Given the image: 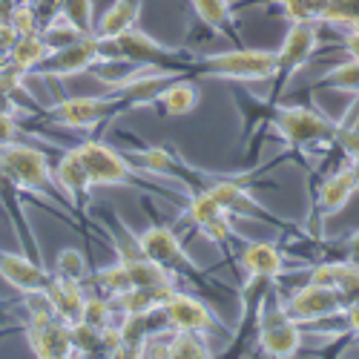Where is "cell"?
<instances>
[{
    "label": "cell",
    "mask_w": 359,
    "mask_h": 359,
    "mask_svg": "<svg viewBox=\"0 0 359 359\" xmlns=\"http://www.w3.org/2000/svg\"><path fill=\"white\" fill-rule=\"evenodd\" d=\"M75 153L81 156L86 172H89V182L93 187H135V190H153L175 204H184L187 201V193H170L164 187H156L153 182L147 178L144 170H135L133 161L127 156H121L112 144L101 141V138H83L75 144Z\"/></svg>",
    "instance_id": "cell-1"
},
{
    "label": "cell",
    "mask_w": 359,
    "mask_h": 359,
    "mask_svg": "<svg viewBox=\"0 0 359 359\" xmlns=\"http://www.w3.org/2000/svg\"><path fill=\"white\" fill-rule=\"evenodd\" d=\"M0 172H4L23 196L46 198L52 204H69L67 193L55 182L46 149H38L32 144H20V141L0 144Z\"/></svg>",
    "instance_id": "cell-2"
},
{
    "label": "cell",
    "mask_w": 359,
    "mask_h": 359,
    "mask_svg": "<svg viewBox=\"0 0 359 359\" xmlns=\"http://www.w3.org/2000/svg\"><path fill=\"white\" fill-rule=\"evenodd\" d=\"M271 124L282 135V141L299 153L334 149L337 144V121L305 104H273Z\"/></svg>",
    "instance_id": "cell-3"
},
{
    "label": "cell",
    "mask_w": 359,
    "mask_h": 359,
    "mask_svg": "<svg viewBox=\"0 0 359 359\" xmlns=\"http://www.w3.org/2000/svg\"><path fill=\"white\" fill-rule=\"evenodd\" d=\"M276 69V52L238 46L216 55L193 57L187 78H216V81H271Z\"/></svg>",
    "instance_id": "cell-4"
},
{
    "label": "cell",
    "mask_w": 359,
    "mask_h": 359,
    "mask_svg": "<svg viewBox=\"0 0 359 359\" xmlns=\"http://www.w3.org/2000/svg\"><path fill=\"white\" fill-rule=\"evenodd\" d=\"M101 46H104V57H118V61H127L133 67H156V69H172V72L187 75L193 64L190 52L164 46L161 41L141 32L138 26L127 29V32L115 35L109 41H101Z\"/></svg>",
    "instance_id": "cell-5"
},
{
    "label": "cell",
    "mask_w": 359,
    "mask_h": 359,
    "mask_svg": "<svg viewBox=\"0 0 359 359\" xmlns=\"http://www.w3.org/2000/svg\"><path fill=\"white\" fill-rule=\"evenodd\" d=\"M256 342L264 356H273V359L296 356L299 348H302V325L287 316L279 285L262 302V311L256 319Z\"/></svg>",
    "instance_id": "cell-6"
},
{
    "label": "cell",
    "mask_w": 359,
    "mask_h": 359,
    "mask_svg": "<svg viewBox=\"0 0 359 359\" xmlns=\"http://www.w3.org/2000/svg\"><path fill=\"white\" fill-rule=\"evenodd\" d=\"M118 115H124V107L109 93L107 95H83V98H55V104L41 112V118H46L52 124H61L69 130H83V133L112 121Z\"/></svg>",
    "instance_id": "cell-7"
},
{
    "label": "cell",
    "mask_w": 359,
    "mask_h": 359,
    "mask_svg": "<svg viewBox=\"0 0 359 359\" xmlns=\"http://www.w3.org/2000/svg\"><path fill=\"white\" fill-rule=\"evenodd\" d=\"M319 26L322 23H290L287 32L282 38V46L276 49V69H273V98L267 101H276V95H282V89L290 83V78L308 67L313 61V55L319 49Z\"/></svg>",
    "instance_id": "cell-8"
},
{
    "label": "cell",
    "mask_w": 359,
    "mask_h": 359,
    "mask_svg": "<svg viewBox=\"0 0 359 359\" xmlns=\"http://www.w3.org/2000/svg\"><path fill=\"white\" fill-rule=\"evenodd\" d=\"M138 248L144 256H149L153 262L164 264L167 271H172L175 276H187L193 282H204V271L190 259V253L184 250L178 233L167 224H147L138 236Z\"/></svg>",
    "instance_id": "cell-9"
},
{
    "label": "cell",
    "mask_w": 359,
    "mask_h": 359,
    "mask_svg": "<svg viewBox=\"0 0 359 359\" xmlns=\"http://www.w3.org/2000/svg\"><path fill=\"white\" fill-rule=\"evenodd\" d=\"M282 305H285L287 316L299 325H322V322L339 319L342 311L348 308V302L337 287H325L316 282L296 287L287 299H282Z\"/></svg>",
    "instance_id": "cell-10"
},
{
    "label": "cell",
    "mask_w": 359,
    "mask_h": 359,
    "mask_svg": "<svg viewBox=\"0 0 359 359\" xmlns=\"http://www.w3.org/2000/svg\"><path fill=\"white\" fill-rule=\"evenodd\" d=\"M161 313H164V319H167V325L172 327V331H196L207 339L224 334V325L219 322L213 308L207 302H201L198 296L184 293V290L167 293V299L161 302Z\"/></svg>",
    "instance_id": "cell-11"
},
{
    "label": "cell",
    "mask_w": 359,
    "mask_h": 359,
    "mask_svg": "<svg viewBox=\"0 0 359 359\" xmlns=\"http://www.w3.org/2000/svg\"><path fill=\"white\" fill-rule=\"evenodd\" d=\"M178 75H182V72L156 69V67H138L124 81H118L109 89V95L124 107V112H133V109H141V107H153L158 101V95Z\"/></svg>",
    "instance_id": "cell-12"
},
{
    "label": "cell",
    "mask_w": 359,
    "mask_h": 359,
    "mask_svg": "<svg viewBox=\"0 0 359 359\" xmlns=\"http://www.w3.org/2000/svg\"><path fill=\"white\" fill-rule=\"evenodd\" d=\"M104 57V46H101V38L93 32V35H83L78 38L75 43L69 46H61L49 52L46 61L32 72L38 78H46L49 83L55 78H67V75H81V72H89L98 61Z\"/></svg>",
    "instance_id": "cell-13"
},
{
    "label": "cell",
    "mask_w": 359,
    "mask_h": 359,
    "mask_svg": "<svg viewBox=\"0 0 359 359\" xmlns=\"http://www.w3.org/2000/svg\"><path fill=\"white\" fill-rule=\"evenodd\" d=\"M201 190H207L216 201L222 210H227L233 219H253V222H262V224H273L279 230H287L285 222H279L267 207H262L253 193L242 184V182H236V178H210Z\"/></svg>",
    "instance_id": "cell-14"
},
{
    "label": "cell",
    "mask_w": 359,
    "mask_h": 359,
    "mask_svg": "<svg viewBox=\"0 0 359 359\" xmlns=\"http://www.w3.org/2000/svg\"><path fill=\"white\" fill-rule=\"evenodd\" d=\"M356 193H359V182H356V175H353L351 164L337 167L334 172H327V175H325V182L316 187L313 210H311V216H316V224L308 230V236L322 238V222H325L327 216L339 213L342 207H345Z\"/></svg>",
    "instance_id": "cell-15"
},
{
    "label": "cell",
    "mask_w": 359,
    "mask_h": 359,
    "mask_svg": "<svg viewBox=\"0 0 359 359\" xmlns=\"http://www.w3.org/2000/svg\"><path fill=\"white\" fill-rule=\"evenodd\" d=\"M26 342L38 359H69L72 353V337L69 325L64 319H43V322H23Z\"/></svg>",
    "instance_id": "cell-16"
},
{
    "label": "cell",
    "mask_w": 359,
    "mask_h": 359,
    "mask_svg": "<svg viewBox=\"0 0 359 359\" xmlns=\"http://www.w3.org/2000/svg\"><path fill=\"white\" fill-rule=\"evenodd\" d=\"M52 172H55V182L61 184V190L67 193L69 204L75 213H83V207L89 204V198H93V182H89V172L81 161V156L75 153V147H67L61 149V156H57V161L52 164Z\"/></svg>",
    "instance_id": "cell-17"
},
{
    "label": "cell",
    "mask_w": 359,
    "mask_h": 359,
    "mask_svg": "<svg viewBox=\"0 0 359 359\" xmlns=\"http://www.w3.org/2000/svg\"><path fill=\"white\" fill-rule=\"evenodd\" d=\"M0 279L12 285L18 293H35V290H46L52 273L43 267V262L32 256L0 250Z\"/></svg>",
    "instance_id": "cell-18"
},
{
    "label": "cell",
    "mask_w": 359,
    "mask_h": 359,
    "mask_svg": "<svg viewBox=\"0 0 359 359\" xmlns=\"http://www.w3.org/2000/svg\"><path fill=\"white\" fill-rule=\"evenodd\" d=\"M238 264H242L245 276H267L279 282L287 273V256L276 242H242Z\"/></svg>",
    "instance_id": "cell-19"
},
{
    "label": "cell",
    "mask_w": 359,
    "mask_h": 359,
    "mask_svg": "<svg viewBox=\"0 0 359 359\" xmlns=\"http://www.w3.org/2000/svg\"><path fill=\"white\" fill-rule=\"evenodd\" d=\"M46 296H49V302H52L57 319H64L67 325H72V322L81 319V313H83V299H86L83 285L52 273V279H49V285H46Z\"/></svg>",
    "instance_id": "cell-20"
},
{
    "label": "cell",
    "mask_w": 359,
    "mask_h": 359,
    "mask_svg": "<svg viewBox=\"0 0 359 359\" xmlns=\"http://www.w3.org/2000/svg\"><path fill=\"white\" fill-rule=\"evenodd\" d=\"M138 18H141V0H112L109 9L95 23V35L101 41H109L115 35L127 32V29L138 26Z\"/></svg>",
    "instance_id": "cell-21"
},
{
    "label": "cell",
    "mask_w": 359,
    "mask_h": 359,
    "mask_svg": "<svg viewBox=\"0 0 359 359\" xmlns=\"http://www.w3.org/2000/svg\"><path fill=\"white\" fill-rule=\"evenodd\" d=\"M198 101H201V95H198V86L187 78V75H178L164 93L158 95V107H161V112L164 115H170V118H182V115H190L196 107H198Z\"/></svg>",
    "instance_id": "cell-22"
},
{
    "label": "cell",
    "mask_w": 359,
    "mask_h": 359,
    "mask_svg": "<svg viewBox=\"0 0 359 359\" xmlns=\"http://www.w3.org/2000/svg\"><path fill=\"white\" fill-rule=\"evenodd\" d=\"M190 6L196 12V18L207 26V29H213V32H224L236 41V20H233V6H230V0H190Z\"/></svg>",
    "instance_id": "cell-23"
},
{
    "label": "cell",
    "mask_w": 359,
    "mask_h": 359,
    "mask_svg": "<svg viewBox=\"0 0 359 359\" xmlns=\"http://www.w3.org/2000/svg\"><path fill=\"white\" fill-rule=\"evenodd\" d=\"M49 46H46V41L41 38V32H35V35H20L18 38V43L12 46V52H9V57L6 61L9 64H15L18 69H23L26 75H32L46 57H49Z\"/></svg>",
    "instance_id": "cell-24"
},
{
    "label": "cell",
    "mask_w": 359,
    "mask_h": 359,
    "mask_svg": "<svg viewBox=\"0 0 359 359\" xmlns=\"http://www.w3.org/2000/svg\"><path fill=\"white\" fill-rule=\"evenodd\" d=\"M83 287H93L95 293L107 296V299H115L118 293H124L133 287L130 282V273L121 262H112L107 267H98V271H89V279L83 282Z\"/></svg>",
    "instance_id": "cell-25"
},
{
    "label": "cell",
    "mask_w": 359,
    "mask_h": 359,
    "mask_svg": "<svg viewBox=\"0 0 359 359\" xmlns=\"http://www.w3.org/2000/svg\"><path fill=\"white\" fill-rule=\"evenodd\" d=\"M311 89H337V93L359 95V61L348 57L345 64H337L327 75H322Z\"/></svg>",
    "instance_id": "cell-26"
},
{
    "label": "cell",
    "mask_w": 359,
    "mask_h": 359,
    "mask_svg": "<svg viewBox=\"0 0 359 359\" xmlns=\"http://www.w3.org/2000/svg\"><path fill=\"white\" fill-rule=\"evenodd\" d=\"M207 337L196 331H170V359H210Z\"/></svg>",
    "instance_id": "cell-27"
},
{
    "label": "cell",
    "mask_w": 359,
    "mask_h": 359,
    "mask_svg": "<svg viewBox=\"0 0 359 359\" xmlns=\"http://www.w3.org/2000/svg\"><path fill=\"white\" fill-rule=\"evenodd\" d=\"M104 327H95L83 319L69 325V337H72V353L75 356H104Z\"/></svg>",
    "instance_id": "cell-28"
},
{
    "label": "cell",
    "mask_w": 359,
    "mask_h": 359,
    "mask_svg": "<svg viewBox=\"0 0 359 359\" xmlns=\"http://www.w3.org/2000/svg\"><path fill=\"white\" fill-rule=\"evenodd\" d=\"M287 23H322L327 0H276Z\"/></svg>",
    "instance_id": "cell-29"
},
{
    "label": "cell",
    "mask_w": 359,
    "mask_h": 359,
    "mask_svg": "<svg viewBox=\"0 0 359 359\" xmlns=\"http://www.w3.org/2000/svg\"><path fill=\"white\" fill-rule=\"evenodd\" d=\"M322 23L339 29V32H345V29H356L359 26V0H327Z\"/></svg>",
    "instance_id": "cell-30"
},
{
    "label": "cell",
    "mask_w": 359,
    "mask_h": 359,
    "mask_svg": "<svg viewBox=\"0 0 359 359\" xmlns=\"http://www.w3.org/2000/svg\"><path fill=\"white\" fill-rule=\"evenodd\" d=\"M55 273L64 276V279H72L78 285H83L89 279V264H86V256L75 248H67L55 256Z\"/></svg>",
    "instance_id": "cell-31"
},
{
    "label": "cell",
    "mask_w": 359,
    "mask_h": 359,
    "mask_svg": "<svg viewBox=\"0 0 359 359\" xmlns=\"http://www.w3.org/2000/svg\"><path fill=\"white\" fill-rule=\"evenodd\" d=\"M41 38H43L46 46L55 52V49L69 46V43H75L78 38H83V32H81V29H75L64 15H57L55 20H49L46 26H41Z\"/></svg>",
    "instance_id": "cell-32"
},
{
    "label": "cell",
    "mask_w": 359,
    "mask_h": 359,
    "mask_svg": "<svg viewBox=\"0 0 359 359\" xmlns=\"http://www.w3.org/2000/svg\"><path fill=\"white\" fill-rule=\"evenodd\" d=\"M61 15L75 29H81L83 35H93L95 32V6H93V0H64Z\"/></svg>",
    "instance_id": "cell-33"
},
{
    "label": "cell",
    "mask_w": 359,
    "mask_h": 359,
    "mask_svg": "<svg viewBox=\"0 0 359 359\" xmlns=\"http://www.w3.org/2000/svg\"><path fill=\"white\" fill-rule=\"evenodd\" d=\"M81 319L89 322V325H95V327H107L109 322H118V319H115V311H112V302H109L107 296L95 293V290L83 299V313H81Z\"/></svg>",
    "instance_id": "cell-34"
},
{
    "label": "cell",
    "mask_w": 359,
    "mask_h": 359,
    "mask_svg": "<svg viewBox=\"0 0 359 359\" xmlns=\"http://www.w3.org/2000/svg\"><path fill=\"white\" fill-rule=\"evenodd\" d=\"M9 23L15 26L18 35H35L41 32V23H38V15L32 12V6L26 4V0H15V6L9 9Z\"/></svg>",
    "instance_id": "cell-35"
},
{
    "label": "cell",
    "mask_w": 359,
    "mask_h": 359,
    "mask_svg": "<svg viewBox=\"0 0 359 359\" xmlns=\"http://www.w3.org/2000/svg\"><path fill=\"white\" fill-rule=\"evenodd\" d=\"M29 6H32V12L38 15V23L46 26L49 20H55L57 15H61V6H64V0H26Z\"/></svg>",
    "instance_id": "cell-36"
},
{
    "label": "cell",
    "mask_w": 359,
    "mask_h": 359,
    "mask_svg": "<svg viewBox=\"0 0 359 359\" xmlns=\"http://www.w3.org/2000/svg\"><path fill=\"white\" fill-rule=\"evenodd\" d=\"M18 135H20L18 112H15V109H0V144L18 141Z\"/></svg>",
    "instance_id": "cell-37"
},
{
    "label": "cell",
    "mask_w": 359,
    "mask_h": 359,
    "mask_svg": "<svg viewBox=\"0 0 359 359\" xmlns=\"http://www.w3.org/2000/svg\"><path fill=\"white\" fill-rule=\"evenodd\" d=\"M18 32H15V26L9 23V18H0V64L9 57V52H12V46L18 43Z\"/></svg>",
    "instance_id": "cell-38"
},
{
    "label": "cell",
    "mask_w": 359,
    "mask_h": 359,
    "mask_svg": "<svg viewBox=\"0 0 359 359\" xmlns=\"http://www.w3.org/2000/svg\"><path fill=\"white\" fill-rule=\"evenodd\" d=\"M339 319L345 322V331H348L353 339H359V302H351V305L342 311Z\"/></svg>",
    "instance_id": "cell-39"
},
{
    "label": "cell",
    "mask_w": 359,
    "mask_h": 359,
    "mask_svg": "<svg viewBox=\"0 0 359 359\" xmlns=\"http://www.w3.org/2000/svg\"><path fill=\"white\" fill-rule=\"evenodd\" d=\"M339 259H348L353 264H359V230H353L351 236H345V242H342V253Z\"/></svg>",
    "instance_id": "cell-40"
},
{
    "label": "cell",
    "mask_w": 359,
    "mask_h": 359,
    "mask_svg": "<svg viewBox=\"0 0 359 359\" xmlns=\"http://www.w3.org/2000/svg\"><path fill=\"white\" fill-rule=\"evenodd\" d=\"M342 49L348 57H356L359 61V26L356 29H345L342 32Z\"/></svg>",
    "instance_id": "cell-41"
},
{
    "label": "cell",
    "mask_w": 359,
    "mask_h": 359,
    "mask_svg": "<svg viewBox=\"0 0 359 359\" xmlns=\"http://www.w3.org/2000/svg\"><path fill=\"white\" fill-rule=\"evenodd\" d=\"M20 302H12V299H0V331L4 327H12V325H18L15 322V308H18Z\"/></svg>",
    "instance_id": "cell-42"
},
{
    "label": "cell",
    "mask_w": 359,
    "mask_h": 359,
    "mask_svg": "<svg viewBox=\"0 0 359 359\" xmlns=\"http://www.w3.org/2000/svg\"><path fill=\"white\" fill-rule=\"evenodd\" d=\"M348 164H351V170H353V175H356V182H359V156L348 158Z\"/></svg>",
    "instance_id": "cell-43"
},
{
    "label": "cell",
    "mask_w": 359,
    "mask_h": 359,
    "mask_svg": "<svg viewBox=\"0 0 359 359\" xmlns=\"http://www.w3.org/2000/svg\"><path fill=\"white\" fill-rule=\"evenodd\" d=\"M345 130H353V133H356V135H359V115H356V118H353V124H351V127H345Z\"/></svg>",
    "instance_id": "cell-44"
}]
</instances>
